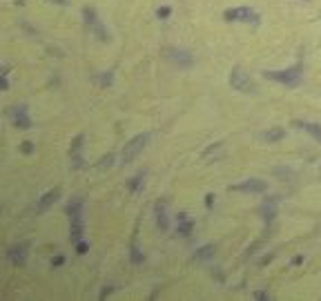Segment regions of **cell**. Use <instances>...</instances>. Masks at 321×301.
Here are the masks:
<instances>
[{
  "label": "cell",
  "mask_w": 321,
  "mask_h": 301,
  "mask_svg": "<svg viewBox=\"0 0 321 301\" xmlns=\"http://www.w3.org/2000/svg\"><path fill=\"white\" fill-rule=\"evenodd\" d=\"M27 250H29V243H16V246L9 248L7 257H9V261L14 263V266H23L25 259H27Z\"/></svg>",
  "instance_id": "cell-10"
},
{
  "label": "cell",
  "mask_w": 321,
  "mask_h": 301,
  "mask_svg": "<svg viewBox=\"0 0 321 301\" xmlns=\"http://www.w3.org/2000/svg\"><path fill=\"white\" fill-rule=\"evenodd\" d=\"M170 14H172V9H170V7H159V11H156V16H159L160 20L170 18Z\"/></svg>",
  "instance_id": "cell-21"
},
{
  "label": "cell",
  "mask_w": 321,
  "mask_h": 301,
  "mask_svg": "<svg viewBox=\"0 0 321 301\" xmlns=\"http://www.w3.org/2000/svg\"><path fill=\"white\" fill-rule=\"evenodd\" d=\"M176 230H179L181 237H190L192 230H194V221H192L185 212H181L179 217H176Z\"/></svg>",
  "instance_id": "cell-12"
},
{
  "label": "cell",
  "mask_w": 321,
  "mask_h": 301,
  "mask_svg": "<svg viewBox=\"0 0 321 301\" xmlns=\"http://www.w3.org/2000/svg\"><path fill=\"white\" fill-rule=\"evenodd\" d=\"M286 138V130L283 127H272V130H268L266 134H263V141L268 143H279Z\"/></svg>",
  "instance_id": "cell-15"
},
{
  "label": "cell",
  "mask_w": 321,
  "mask_h": 301,
  "mask_svg": "<svg viewBox=\"0 0 321 301\" xmlns=\"http://www.w3.org/2000/svg\"><path fill=\"white\" fill-rule=\"evenodd\" d=\"M83 141L85 136L78 134L76 138L72 141V147H69V159H72L74 167H83V156H80V147H83Z\"/></svg>",
  "instance_id": "cell-11"
},
{
  "label": "cell",
  "mask_w": 321,
  "mask_h": 301,
  "mask_svg": "<svg viewBox=\"0 0 321 301\" xmlns=\"http://www.w3.org/2000/svg\"><path fill=\"white\" fill-rule=\"evenodd\" d=\"M299 127H303V130L308 132V134L315 138V141L321 143V125H317V123H297Z\"/></svg>",
  "instance_id": "cell-16"
},
{
  "label": "cell",
  "mask_w": 321,
  "mask_h": 301,
  "mask_svg": "<svg viewBox=\"0 0 321 301\" xmlns=\"http://www.w3.org/2000/svg\"><path fill=\"white\" fill-rule=\"evenodd\" d=\"M147 141H150V134H136L132 141H127V145L121 152V163H132L143 150H145Z\"/></svg>",
  "instance_id": "cell-3"
},
{
  "label": "cell",
  "mask_w": 321,
  "mask_h": 301,
  "mask_svg": "<svg viewBox=\"0 0 321 301\" xmlns=\"http://www.w3.org/2000/svg\"><path fill=\"white\" fill-rule=\"evenodd\" d=\"M76 252L78 254H87V243H85V241H76Z\"/></svg>",
  "instance_id": "cell-22"
},
{
  "label": "cell",
  "mask_w": 321,
  "mask_h": 301,
  "mask_svg": "<svg viewBox=\"0 0 321 301\" xmlns=\"http://www.w3.org/2000/svg\"><path fill=\"white\" fill-rule=\"evenodd\" d=\"M205 203H208V208H212V203H214V194H208V196H205Z\"/></svg>",
  "instance_id": "cell-28"
},
{
  "label": "cell",
  "mask_w": 321,
  "mask_h": 301,
  "mask_svg": "<svg viewBox=\"0 0 321 301\" xmlns=\"http://www.w3.org/2000/svg\"><path fill=\"white\" fill-rule=\"evenodd\" d=\"M230 85H232V89H237L241 94H257V83L241 67H234L230 72Z\"/></svg>",
  "instance_id": "cell-2"
},
{
  "label": "cell",
  "mask_w": 321,
  "mask_h": 301,
  "mask_svg": "<svg viewBox=\"0 0 321 301\" xmlns=\"http://www.w3.org/2000/svg\"><path fill=\"white\" fill-rule=\"evenodd\" d=\"M212 257H214V246H203V248L194 254L196 261H208V259H212Z\"/></svg>",
  "instance_id": "cell-18"
},
{
  "label": "cell",
  "mask_w": 321,
  "mask_h": 301,
  "mask_svg": "<svg viewBox=\"0 0 321 301\" xmlns=\"http://www.w3.org/2000/svg\"><path fill=\"white\" fill-rule=\"evenodd\" d=\"M263 76L268 81H274V83H281V85H297L301 81V67L294 65V67L281 69V72H263Z\"/></svg>",
  "instance_id": "cell-4"
},
{
  "label": "cell",
  "mask_w": 321,
  "mask_h": 301,
  "mask_svg": "<svg viewBox=\"0 0 321 301\" xmlns=\"http://www.w3.org/2000/svg\"><path fill=\"white\" fill-rule=\"evenodd\" d=\"M112 163H114V154H107L105 159H101L98 167H101V170H105V167H112Z\"/></svg>",
  "instance_id": "cell-20"
},
{
  "label": "cell",
  "mask_w": 321,
  "mask_h": 301,
  "mask_svg": "<svg viewBox=\"0 0 321 301\" xmlns=\"http://www.w3.org/2000/svg\"><path fill=\"white\" fill-rule=\"evenodd\" d=\"M58 196H60V190H49L47 194H43L40 196V201H38V205H36V210L38 212H43V210H47L49 205H54L56 201H58Z\"/></svg>",
  "instance_id": "cell-14"
},
{
  "label": "cell",
  "mask_w": 321,
  "mask_h": 301,
  "mask_svg": "<svg viewBox=\"0 0 321 301\" xmlns=\"http://www.w3.org/2000/svg\"><path fill=\"white\" fill-rule=\"evenodd\" d=\"M101 83H103V85H109V83H112V76H109V72H107V76L101 78Z\"/></svg>",
  "instance_id": "cell-27"
},
{
  "label": "cell",
  "mask_w": 321,
  "mask_h": 301,
  "mask_svg": "<svg viewBox=\"0 0 321 301\" xmlns=\"http://www.w3.org/2000/svg\"><path fill=\"white\" fill-rule=\"evenodd\" d=\"M9 118H11V123H14L18 130H29V127H31V118H29V114H27V107H25V105L11 107V109H9Z\"/></svg>",
  "instance_id": "cell-7"
},
{
  "label": "cell",
  "mask_w": 321,
  "mask_h": 301,
  "mask_svg": "<svg viewBox=\"0 0 321 301\" xmlns=\"http://www.w3.org/2000/svg\"><path fill=\"white\" fill-rule=\"evenodd\" d=\"M234 192H250V194H261V192H266L268 190V183L261 179H248L243 181V183L239 185H232Z\"/></svg>",
  "instance_id": "cell-9"
},
{
  "label": "cell",
  "mask_w": 321,
  "mask_h": 301,
  "mask_svg": "<svg viewBox=\"0 0 321 301\" xmlns=\"http://www.w3.org/2000/svg\"><path fill=\"white\" fill-rule=\"evenodd\" d=\"M52 2H56V5H60V7H67L69 5V0H52Z\"/></svg>",
  "instance_id": "cell-29"
},
{
  "label": "cell",
  "mask_w": 321,
  "mask_h": 301,
  "mask_svg": "<svg viewBox=\"0 0 321 301\" xmlns=\"http://www.w3.org/2000/svg\"><path fill=\"white\" fill-rule=\"evenodd\" d=\"M223 18L228 23H259V14L250 7H239V9H228L223 14Z\"/></svg>",
  "instance_id": "cell-6"
},
{
  "label": "cell",
  "mask_w": 321,
  "mask_h": 301,
  "mask_svg": "<svg viewBox=\"0 0 321 301\" xmlns=\"http://www.w3.org/2000/svg\"><path fill=\"white\" fill-rule=\"evenodd\" d=\"M165 54H167V58H170L174 65H179V67H190V65L194 63V58H192V54L187 52V49L170 47Z\"/></svg>",
  "instance_id": "cell-8"
},
{
  "label": "cell",
  "mask_w": 321,
  "mask_h": 301,
  "mask_svg": "<svg viewBox=\"0 0 321 301\" xmlns=\"http://www.w3.org/2000/svg\"><path fill=\"white\" fill-rule=\"evenodd\" d=\"M83 18H85V25L92 29V34L96 36L101 43H107V40H109V34H107L105 27H103V23L98 20V14H96L94 7H85V9H83Z\"/></svg>",
  "instance_id": "cell-5"
},
{
  "label": "cell",
  "mask_w": 321,
  "mask_h": 301,
  "mask_svg": "<svg viewBox=\"0 0 321 301\" xmlns=\"http://www.w3.org/2000/svg\"><path fill=\"white\" fill-rule=\"evenodd\" d=\"M23 152H25V154H31V152H34V143H31V141H25L23 143Z\"/></svg>",
  "instance_id": "cell-23"
},
{
  "label": "cell",
  "mask_w": 321,
  "mask_h": 301,
  "mask_svg": "<svg viewBox=\"0 0 321 301\" xmlns=\"http://www.w3.org/2000/svg\"><path fill=\"white\" fill-rule=\"evenodd\" d=\"M145 174H136L134 176V179H130V183H127V190H130V192H141L143 190V185H145Z\"/></svg>",
  "instance_id": "cell-17"
},
{
  "label": "cell",
  "mask_w": 321,
  "mask_h": 301,
  "mask_svg": "<svg viewBox=\"0 0 321 301\" xmlns=\"http://www.w3.org/2000/svg\"><path fill=\"white\" fill-rule=\"evenodd\" d=\"M20 27H23V29H25V31H27V34H31V36H36V29H34V27H29V25L25 23V20H20Z\"/></svg>",
  "instance_id": "cell-24"
},
{
  "label": "cell",
  "mask_w": 321,
  "mask_h": 301,
  "mask_svg": "<svg viewBox=\"0 0 321 301\" xmlns=\"http://www.w3.org/2000/svg\"><path fill=\"white\" fill-rule=\"evenodd\" d=\"M130 257H132V263H143V254H141V250L136 248V243H132V252H130Z\"/></svg>",
  "instance_id": "cell-19"
},
{
  "label": "cell",
  "mask_w": 321,
  "mask_h": 301,
  "mask_svg": "<svg viewBox=\"0 0 321 301\" xmlns=\"http://www.w3.org/2000/svg\"><path fill=\"white\" fill-rule=\"evenodd\" d=\"M67 214H69V232H72L74 241L83 239V199H74L67 205Z\"/></svg>",
  "instance_id": "cell-1"
},
{
  "label": "cell",
  "mask_w": 321,
  "mask_h": 301,
  "mask_svg": "<svg viewBox=\"0 0 321 301\" xmlns=\"http://www.w3.org/2000/svg\"><path fill=\"white\" fill-rule=\"evenodd\" d=\"M167 203H163V201H159V203L154 205V214H156V225H159L163 232H167V228H170V223H167Z\"/></svg>",
  "instance_id": "cell-13"
},
{
  "label": "cell",
  "mask_w": 321,
  "mask_h": 301,
  "mask_svg": "<svg viewBox=\"0 0 321 301\" xmlns=\"http://www.w3.org/2000/svg\"><path fill=\"white\" fill-rule=\"evenodd\" d=\"M254 299H270L268 292H254Z\"/></svg>",
  "instance_id": "cell-26"
},
{
  "label": "cell",
  "mask_w": 321,
  "mask_h": 301,
  "mask_svg": "<svg viewBox=\"0 0 321 301\" xmlns=\"http://www.w3.org/2000/svg\"><path fill=\"white\" fill-rule=\"evenodd\" d=\"M65 263V259L63 257H56V259H52V268H60Z\"/></svg>",
  "instance_id": "cell-25"
}]
</instances>
